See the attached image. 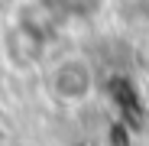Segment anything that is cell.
I'll return each instance as SVG.
<instances>
[{
  "label": "cell",
  "instance_id": "1",
  "mask_svg": "<svg viewBox=\"0 0 149 146\" xmlns=\"http://www.w3.org/2000/svg\"><path fill=\"white\" fill-rule=\"evenodd\" d=\"M49 94L62 104H84L94 94V71L88 65V59L81 55H62L49 65L45 75Z\"/></svg>",
  "mask_w": 149,
  "mask_h": 146
}]
</instances>
